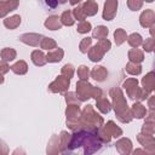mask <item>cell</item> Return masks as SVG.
Segmentation results:
<instances>
[{
	"label": "cell",
	"instance_id": "obj_3",
	"mask_svg": "<svg viewBox=\"0 0 155 155\" xmlns=\"http://www.w3.org/2000/svg\"><path fill=\"white\" fill-rule=\"evenodd\" d=\"M153 71L155 74V56H154V64H153Z\"/></svg>",
	"mask_w": 155,
	"mask_h": 155
},
{
	"label": "cell",
	"instance_id": "obj_2",
	"mask_svg": "<svg viewBox=\"0 0 155 155\" xmlns=\"http://www.w3.org/2000/svg\"><path fill=\"white\" fill-rule=\"evenodd\" d=\"M45 4H46L51 10H53V8H56V7L58 6V0H45Z\"/></svg>",
	"mask_w": 155,
	"mask_h": 155
},
{
	"label": "cell",
	"instance_id": "obj_1",
	"mask_svg": "<svg viewBox=\"0 0 155 155\" xmlns=\"http://www.w3.org/2000/svg\"><path fill=\"white\" fill-rule=\"evenodd\" d=\"M102 147V139L99 138L97 131L87 128V130H79L76 131L71 140L69 143L70 151H78V153H94L99 150Z\"/></svg>",
	"mask_w": 155,
	"mask_h": 155
}]
</instances>
